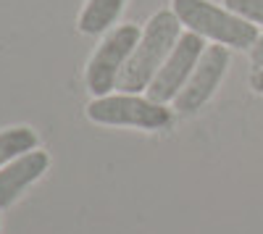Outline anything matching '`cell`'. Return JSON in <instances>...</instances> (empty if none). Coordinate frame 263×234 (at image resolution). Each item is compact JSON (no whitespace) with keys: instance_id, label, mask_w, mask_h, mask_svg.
<instances>
[{"instance_id":"cell-5","label":"cell","mask_w":263,"mask_h":234,"mask_svg":"<svg viewBox=\"0 0 263 234\" xmlns=\"http://www.w3.org/2000/svg\"><path fill=\"white\" fill-rule=\"evenodd\" d=\"M203 50H205L203 37L195 34V32H184L179 37V42L174 45L171 55L166 58V63L158 69V74L153 76L150 87H147V98L156 100V103H163V105L174 103V98L182 92L187 79L192 76Z\"/></svg>"},{"instance_id":"cell-2","label":"cell","mask_w":263,"mask_h":234,"mask_svg":"<svg viewBox=\"0 0 263 234\" xmlns=\"http://www.w3.org/2000/svg\"><path fill=\"white\" fill-rule=\"evenodd\" d=\"M171 11L177 13L182 27L200 34L203 40H213L227 48H253L258 34V27L245 21L242 16L232 13L229 8H218L208 0H171Z\"/></svg>"},{"instance_id":"cell-4","label":"cell","mask_w":263,"mask_h":234,"mask_svg":"<svg viewBox=\"0 0 263 234\" xmlns=\"http://www.w3.org/2000/svg\"><path fill=\"white\" fill-rule=\"evenodd\" d=\"M140 34L142 32L135 24H121L105 34L100 48L90 58V66H87V90L92 98L111 95V90L119 87V76L135 53Z\"/></svg>"},{"instance_id":"cell-7","label":"cell","mask_w":263,"mask_h":234,"mask_svg":"<svg viewBox=\"0 0 263 234\" xmlns=\"http://www.w3.org/2000/svg\"><path fill=\"white\" fill-rule=\"evenodd\" d=\"M48 166H50V155L34 147V150L24 153L21 158H16L8 166L0 168V210L11 208L29 184H34L48 171Z\"/></svg>"},{"instance_id":"cell-12","label":"cell","mask_w":263,"mask_h":234,"mask_svg":"<svg viewBox=\"0 0 263 234\" xmlns=\"http://www.w3.org/2000/svg\"><path fill=\"white\" fill-rule=\"evenodd\" d=\"M250 87H253L255 92H260V95H263V66L253 71V76H250Z\"/></svg>"},{"instance_id":"cell-3","label":"cell","mask_w":263,"mask_h":234,"mask_svg":"<svg viewBox=\"0 0 263 234\" xmlns=\"http://www.w3.org/2000/svg\"><path fill=\"white\" fill-rule=\"evenodd\" d=\"M87 119L105 126H132V129L156 132L171 124V111L163 103H156L150 98L121 92L92 98V103L87 105Z\"/></svg>"},{"instance_id":"cell-6","label":"cell","mask_w":263,"mask_h":234,"mask_svg":"<svg viewBox=\"0 0 263 234\" xmlns=\"http://www.w3.org/2000/svg\"><path fill=\"white\" fill-rule=\"evenodd\" d=\"M229 69V48L227 45H208L197 61V66L192 71V76L187 79V84L182 87V92L174 98V108L179 113H195L211 100V95L216 92V87L221 84V79L227 76Z\"/></svg>"},{"instance_id":"cell-9","label":"cell","mask_w":263,"mask_h":234,"mask_svg":"<svg viewBox=\"0 0 263 234\" xmlns=\"http://www.w3.org/2000/svg\"><path fill=\"white\" fill-rule=\"evenodd\" d=\"M37 147V134L29 126H11L0 132V168Z\"/></svg>"},{"instance_id":"cell-8","label":"cell","mask_w":263,"mask_h":234,"mask_svg":"<svg viewBox=\"0 0 263 234\" xmlns=\"http://www.w3.org/2000/svg\"><path fill=\"white\" fill-rule=\"evenodd\" d=\"M124 3L126 0H87V6L79 13V32L92 37L108 32L121 16Z\"/></svg>"},{"instance_id":"cell-10","label":"cell","mask_w":263,"mask_h":234,"mask_svg":"<svg viewBox=\"0 0 263 234\" xmlns=\"http://www.w3.org/2000/svg\"><path fill=\"white\" fill-rule=\"evenodd\" d=\"M224 8L242 16L250 24H263V0H224Z\"/></svg>"},{"instance_id":"cell-11","label":"cell","mask_w":263,"mask_h":234,"mask_svg":"<svg viewBox=\"0 0 263 234\" xmlns=\"http://www.w3.org/2000/svg\"><path fill=\"white\" fill-rule=\"evenodd\" d=\"M250 61H253V66H255V69L263 66V34L255 40V45L250 48Z\"/></svg>"},{"instance_id":"cell-1","label":"cell","mask_w":263,"mask_h":234,"mask_svg":"<svg viewBox=\"0 0 263 234\" xmlns=\"http://www.w3.org/2000/svg\"><path fill=\"white\" fill-rule=\"evenodd\" d=\"M179 37H182V21L177 18V13L158 11L147 21L135 53L126 61V66L119 76V90L132 95H140L142 90H147L153 76L158 74V69L171 55L174 45L179 42Z\"/></svg>"}]
</instances>
